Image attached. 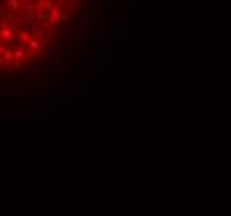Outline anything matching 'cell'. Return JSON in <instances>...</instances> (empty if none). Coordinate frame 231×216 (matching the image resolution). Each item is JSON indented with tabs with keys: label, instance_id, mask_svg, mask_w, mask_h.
I'll use <instances>...</instances> for the list:
<instances>
[{
	"label": "cell",
	"instance_id": "1",
	"mask_svg": "<svg viewBox=\"0 0 231 216\" xmlns=\"http://www.w3.org/2000/svg\"><path fill=\"white\" fill-rule=\"evenodd\" d=\"M43 50H45V53H47V55L52 58L55 70H60V68H62L63 60H65V53H63L62 47H58V45H53V43H48L47 40H43Z\"/></svg>",
	"mask_w": 231,
	"mask_h": 216
},
{
	"label": "cell",
	"instance_id": "2",
	"mask_svg": "<svg viewBox=\"0 0 231 216\" xmlns=\"http://www.w3.org/2000/svg\"><path fill=\"white\" fill-rule=\"evenodd\" d=\"M88 25H90V10L85 9L83 12H81V15L77 19V28H80L81 32L87 30Z\"/></svg>",
	"mask_w": 231,
	"mask_h": 216
},
{
	"label": "cell",
	"instance_id": "3",
	"mask_svg": "<svg viewBox=\"0 0 231 216\" xmlns=\"http://www.w3.org/2000/svg\"><path fill=\"white\" fill-rule=\"evenodd\" d=\"M60 15H62V9H58V7H53V9L50 10V15H48L47 25H48V27L60 25Z\"/></svg>",
	"mask_w": 231,
	"mask_h": 216
},
{
	"label": "cell",
	"instance_id": "4",
	"mask_svg": "<svg viewBox=\"0 0 231 216\" xmlns=\"http://www.w3.org/2000/svg\"><path fill=\"white\" fill-rule=\"evenodd\" d=\"M32 40V33L30 32H23L20 30L19 35H17V47H22V48H27L28 42Z\"/></svg>",
	"mask_w": 231,
	"mask_h": 216
},
{
	"label": "cell",
	"instance_id": "5",
	"mask_svg": "<svg viewBox=\"0 0 231 216\" xmlns=\"http://www.w3.org/2000/svg\"><path fill=\"white\" fill-rule=\"evenodd\" d=\"M32 78L35 81H45L50 78V73L47 70H42V68H37V70H32Z\"/></svg>",
	"mask_w": 231,
	"mask_h": 216
},
{
	"label": "cell",
	"instance_id": "6",
	"mask_svg": "<svg viewBox=\"0 0 231 216\" xmlns=\"http://www.w3.org/2000/svg\"><path fill=\"white\" fill-rule=\"evenodd\" d=\"M27 48L30 52H33V53H37L40 48H43V40H38V38H32L30 42H28Z\"/></svg>",
	"mask_w": 231,
	"mask_h": 216
},
{
	"label": "cell",
	"instance_id": "7",
	"mask_svg": "<svg viewBox=\"0 0 231 216\" xmlns=\"http://www.w3.org/2000/svg\"><path fill=\"white\" fill-rule=\"evenodd\" d=\"M20 2H22V7H23V10H25L27 13H30V12L35 13V7H37V2H32V0H20Z\"/></svg>",
	"mask_w": 231,
	"mask_h": 216
},
{
	"label": "cell",
	"instance_id": "8",
	"mask_svg": "<svg viewBox=\"0 0 231 216\" xmlns=\"http://www.w3.org/2000/svg\"><path fill=\"white\" fill-rule=\"evenodd\" d=\"M22 2L20 0H10V12H13L15 15H19L20 10H22Z\"/></svg>",
	"mask_w": 231,
	"mask_h": 216
},
{
	"label": "cell",
	"instance_id": "9",
	"mask_svg": "<svg viewBox=\"0 0 231 216\" xmlns=\"http://www.w3.org/2000/svg\"><path fill=\"white\" fill-rule=\"evenodd\" d=\"M25 52H27V48L15 47V48H13V57H15V60H20V62H22L23 57H27V55H25Z\"/></svg>",
	"mask_w": 231,
	"mask_h": 216
},
{
	"label": "cell",
	"instance_id": "10",
	"mask_svg": "<svg viewBox=\"0 0 231 216\" xmlns=\"http://www.w3.org/2000/svg\"><path fill=\"white\" fill-rule=\"evenodd\" d=\"M7 9H10V0H0V17H2V19H3V15L9 12Z\"/></svg>",
	"mask_w": 231,
	"mask_h": 216
},
{
	"label": "cell",
	"instance_id": "11",
	"mask_svg": "<svg viewBox=\"0 0 231 216\" xmlns=\"http://www.w3.org/2000/svg\"><path fill=\"white\" fill-rule=\"evenodd\" d=\"M73 58H77V63H78V65H85V63H87V60H88V55H87V53H75V55H73Z\"/></svg>",
	"mask_w": 231,
	"mask_h": 216
},
{
	"label": "cell",
	"instance_id": "12",
	"mask_svg": "<svg viewBox=\"0 0 231 216\" xmlns=\"http://www.w3.org/2000/svg\"><path fill=\"white\" fill-rule=\"evenodd\" d=\"M80 3H81L80 0H70V2H67V10H68V12H73Z\"/></svg>",
	"mask_w": 231,
	"mask_h": 216
},
{
	"label": "cell",
	"instance_id": "13",
	"mask_svg": "<svg viewBox=\"0 0 231 216\" xmlns=\"http://www.w3.org/2000/svg\"><path fill=\"white\" fill-rule=\"evenodd\" d=\"M15 19H17V15H15L13 12H10V10L5 13V15H3V20H7V22H10V23L15 22Z\"/></svg>",
	"mask_w": 231,
	"mask_h": 216
},
{
	"label": "cell",
	"instance_id": "14",
	"mask_svg": "<svg viewBox=\"0 0 231 216\" xmlns=\"http://www.w3.org/2000/svg\"><path fill=\"white\" fill-rule=\"evenodd\" d=\"M68 19H70V12H68V10H62V15H60V23L68 22Z\"/></svg>",
	"mask_w": 231,
	"mask_h": 216
},
{
	"label": "cell",
	"instance_id": "15",
	"mask_svg": "<svg viewBox=\"0 0 231 216\" xmlns=\"http://www.w3.org/2000/svg\"><path fill=\"white\" fill-rule=\"evenodd\" d=\"M48 32H53V33H62L63 32V27H62V23H60V25H57V27H48Z\"/></svg>",
	"mask_w": 231,
	"mask_h": 216
},
{
	"label": "cell",
	"instance_id": "16",
	"mask_svg": "<svg viewBox=\"0 0 231 216\" xmlns=\"http://www.w3.org/2000/svg\"><path fill=\"white\" fill-rule=\"evenodd\" d=\"M9 72H10V65H9V63H3V65H0V75H7Z\"/></svg>",
	"mask_w": 231,
	"mask_h": 216
},
{
	"label": "cell",
	"instance_id": "17",
	"mask_svg": "<svg viewBox=\"0 0 231 216\" xmlns=\"http://www.w3.org/2000/svg\"><path fill=\"white\" fill-rule=\"evenodd\" d=\"M52 2H53V7H58V9H62V7L67 5L65 0H52Z\"/></svg>",
	"mask_w": 231,
	"mask_h": 216
},
{
	"label": "cell",
	"instance_id": "18",
	"mask_svg": "<svg viewBox=\"0 0 231 216\" xmlns=\"http://www.w3.org/2000/svg\"><path fill=\"white\" fill-rule=\"evenodd\" d=\"M22 63H23V62H20V60H13L12 67H15V68H19V67H22Z\"/></svg>",
	"mask_w": 231,
	"mask_h": 216
},
{
	"label": "cell",
	"instance_id": "19",
	"mask_svg": "<svg viewBox=\"0 0 231 216\" xmlns=\"http://www.w3.org/2000/svg\"><path fill=\"white\" fill-rule=\"evenodd\" d=\"M37 100H38V101H47L48 98H47V97H37Z\"/></svg>",
	"mask_w": 231,
	"mask_h": 216
},
{
	"label": "cell",
	"instance_id": "20",
	"mask_svg": "<svg viewBox=\"0 0 231 216\" xmlns=\"http://www.w3.org/2000/svg\"><path fill=\"white\" fill-rule=\"evenodd\" d=\"M3 63H5L3 62V57H0V65H3Z\"/></svg>",
	"mask_w": 231,
	"mask_h": 216
},
{
	"label": "cell",
	"instance_id": "21",
	"mask_svg": "<svg viewBox=\"0 0 231 216\" xmlns=\"http://www.w3.org/2000/svg\"><path fill=\"white\" fill-rule=\"evenodd\" d=\"M2 45H3V42H2V38H0V47H2Z\"/></svg>",
	"mask_w": 231,
	"mask_h": 216
}]
</instances>
